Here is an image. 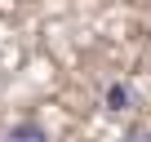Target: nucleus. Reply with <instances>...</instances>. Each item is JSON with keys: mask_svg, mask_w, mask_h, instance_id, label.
Listing matches in <instances>:
<instances>
[{"mask_svg": "<svg viewBox=\"0 0 151 142\" xmlns=\"http://www.w3.org/2000/svg\"><path fill=\"white\" fill-rule=\"evenodd\" d=\"M133 102H138V98H133V85H129V80H111V85H107V93H102V107H107V111H116V115H120V111H129Z\"/></svg>", "mask_w": 151, "mask_h": 142, "instance_id": "f257e3e1", "label": "nucleus"}, {"mask_svg": "<svg viewBox=\"0 0 151 142\" xmlns=\"http://www.w3.org/2000/svg\"><path fill=\"white\" fill-rule=\"evenodd\" d=\"M5 142H49V129H45L40 120H18V124L5 133Z\"/></svg>", "mask_w": 151, "mask_h": 142, "instance_id": "f03ea898", "label": "nucleus"}, {"mask_svg": "<svg viewBox=\"0 0 151 142\" xmlns=\"http://www.w3.org/2000/svg\"><path fill=\"white\" fill-rule=\"evenodd\" d=\"M120 142H151V129H147V124H129Z\"/></svg>", "mask_w": 151, "mask_h": 142, "instance_id": "7ed1b4c3", "label": "nucleus"}]
</instances>
